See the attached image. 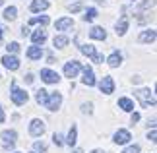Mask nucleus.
<instances>
[{"label": "nucleus", "instance_id": "f257e3e1", "mask_svg": "<svg viewBox=\"0 0 157 153\" xmlns=\"http://www.w3.org/2000/svg\"><path fill=\"white\" fill-rule=\"evenodd\" d=\"M136 97L140 99L142 107H155V97H153V93H151L147 87L138 89V91H136Z\"/></svg>", "mask_w": 157, "mask_h": 153}, {"label": "nucleus", "instance_id": "f03ea898", "mask_svg": "<svg viewBox=\"0 0 157 153\" xmlns=\"http://www.w3.org/2000/svg\"><path fill=\"white\" fill-rule=\"evenodd\" d=\"M10 99L14 101V105H23V103H27L29 95L25 93L23 89H20L16 83H12V91H10Z\"/></svg>", "mask_w": 157, "mask_h": 153}, {"label": "nucleus", "instance_id": "7ed1b4c3", "mask_svg": "<svg viewBox=\"0 0 157 153\" xmlns=\"http://www.w3.org/2000/svg\"><path fill=\"white\" fill-rule=\"evenodd\" d=\"M45 130H47V124H45L41 118H33L31 124H29V134H31V136H35V138L43 136Z\"/></svg>", "mask_w": 157, "mask_h": 153}, {"label": "nucleus", "instance_id": "20e7f679", "mask_svg": "<svg viewBox=\"0 0 157 153\" xmlns=\"http://www.w3.org/2000/svg\"><path fill=\"white\" fill-rule=\"evenodd\" d=\"M80 70H82V64L78 62V60H70V62L64 64V76L70 78V79H72V78H78Z\"/></svg>", "mask_w": 157, "mask_h": 153}, {"label": "nucleus", "instance_id": "39448f33", "mask_svg": "<svg viewBox=\"0 0 157 153\" xmlns=\"http://www.w3.org/2000/svg\"><path fill=\"white\" fill-rule=\"evenodd\" d=\"M80 51L86 54V56H89L93 60V62H99V64H103V56L101 54H97V51H95V47L91 45H80Z\"/></svg>", "mask_w": 157, "mask_h": 153}, {"label": "nucleus", "instance_id": "423d86ee", "mask_svg": "<svg viewBox=\"0 0 157 153\" xmlns=\"http://www.w3.org/2000/svg\"><path fill=\"white\" fill-rule=\"evenodd\" d=\"M60 105H62V93H51L47 103H45V107L49 109V111H58Z\"/></svg>", "mask_w": 157, "mask_h": 153}, {"label": "nucleus", "instance_id": "0eeeda50", "mask_svg": "<svg viewBox=\"0 0 157 153\" xmlns=\"http://www.w3.org/2000/svg\"><path fill=\"white\" fill-rule=\"evenodd\" d=\"M99 89H101V93L111 95L113 91H114V82H113V78H111V76H105V78L99 82Z\"/></svg>", "mask_w": 157, "mask_h": 153}, {"label": "nucleus", "instance_id": "6e6552de", "mask_svg": "<svg viewBox=\"0 0 157 153\" xmlns=\"http://www.w3.org/2000/svg\"><path fill=\"white\" fill-rule=\"evenodd\" d=\"M130 140H132V136H130V132H128V130H117V132H114V136H113V142H114V143H118V145L128 143Z\"/></svg>", "mask_w": 157, "mask_h": 153}, {"label": "nucleus", "instance_id": "1a4fd4ad", "mask_svg": "<svg viewBox=\"0 0 157 153\" xmlns=\"http://www.w3.org/2000/svg\"><path fill=\"white\" fill-rule=\"evenodd\" d=\"M41 79H43L45 83H58L60 82V76L56 74V72L45 68V70H41Z\"/></svg>", "mask_w": 157, "mask_h": 153}, {"label": "nucleus", "instance_id": "9d476101", "mask_svg": "<svg viewBox=\"0 0 157 153\" xmlns=\"http://www.w3.org/2000/svg\"><path fill=\"white\" fill-rule=\"evenodd\" d=\"M82 83L87 85V87H93L95 85V74L91 70V66H83V78H82Z\"/></svg>", "mask_w": 157, "mask_h": 153}, {"label": "nucleus", "instance_id": "9b49d317", "mask_svg": "<svg viewBox=\"0 0 157 153\" xmlns=\"http://www.w3.org/2000/svg\"><path fill=\"white\" fill-rule=\"evenodd\" d=\"M0 138H2V142H4V145L6 147H12V145L16 143V140H17V132L16 130H4L2 134H0Z\"/></svg>", "mask_w": 157, "mask_h": 153}, {"label": "nucleus", "instance_id": "f8f14e48", "mask_svg": "<svg viewBox=\"0 0 157 153\" xmlns=\"http://www.w3.org/2000/svg\"><path fill=\"white\" fill-rule=\"evenodd\" d=\"M2 64H4V68H8L12 72L20 68V60H17L14 54H6V56H2Z\"/></svg>", "mask_w": 157, "mask_h": 153}, {"label": "nucleus", "instance_id": "ddd939ff", "mask_svg": "<svg viewBox=\"0 0 157 153\" xmlns=\"http://www.w3.org/2000/svg\"><path fill=\"white\" fill-rule=\"evenodd\" d=\"M54 27H56L58 31H68V29L74 27V20H72V17H60V20H56Z\"/></svg>", "mask_w": 157, "mask_h": 153}, {"label": "nucleus", "instance_id": "4468645a", "mask_svg": "<svg viewBox=\"0 0 157 153\" xmlns=\"http://www.w3.org/2000/svg\"><path fill=\"white\" fill-rule=\"evenodd\" d=\"M120 62H122V54H120L118 51H114V52H111V54H109V58H107V64L111 66V68H118V66H120Z\"/></svg>", "mask_w": 157, "mask_h": 153}, {"label": "nucleus", "instance_id": "2eb2a0df", "mask_svg": "<svg viewBox=\"0 0 157 153\" xmlns=\"http://www.w3.org/2000/svg\"><path fill=\"white\" fill-rule=\"evenodd\" d=\"M41 56H43V48L39 45H33V47L27 48V58L29 60H41Z\"/></svg>", "mask_w": 157, "mask_h": 153}, {"label": "nucleus", "instance_id": "dca6fc26", "mask_svg": "<svg viewBox=\"0 0 157 153\" xmlns=\"http://www.w3.org/2000/svg\"><path fill=\"white\" fill-rule=\"evenodd\" d=\"M31 41H33V45H43V43L47 41V31H43V29L33 31L31 33Z\"/></svg>", "mask_w": 157, "mask_h": 153}, {"label": "nucleus", "instance_id": "f3484780", "mask_svg": "<svg viewBox=\"0 0 157 153\" xmlns=\"http://www.w3.org/2000/svg\"><path fill=\"white\" fill-rule=\"evenodd\" d=\"M138 41L140 43H153L155 41V29H146V31H142Z\"/></svg>", "mask_w": 157, "mask_h": 153}, {"label": "nucleus", "instance_id": "a211bd4d", "mask_svg": "<svg viewBox=\"0 0 157 153\" xmlns=\"http://www.w3.org/2000/svg\"><path fill=\"white\" fill-rule=\"evenodd\" d=\"M89 37L95 39V41H105L107 39V31L103 27H93L91 31H89Z\"/></svg>", "mask_w": 157, "mask_h": 153}, {"label": "nucleus", "instance_id": "6ab92c4d", "mask_svg": "<svg viewBox=\"0 0 157 153\" xmlns=\"http://www.w3.org/2000/svg\"><path fill=\"white\" fill-rule=\"evenodd\" d=\"M118 107L122 109V111H126V113H132V111H134V101L128 99V97H120V99H118Z\"/></svg>", "mask_w": 157, "mask_h": 153}, {"label": "nucleus", "instance_id": "aec40b11", "mask_svg": "<svg viewBox=\"0 0 157 153\" xmlns=\"http://www.w3.org/2000/svg\"><path fill=\"white\" fill-rule=\"evenodd\" d=\"M76 142H78V128H76V124H72L70 132H68V138H66L64 143H68L70 147H72V145H76Z\"/></svg>", "mask_w": 157, "mask_h": 153}, {"label": "nucleus", "instance_id": "412c9836", "mask_svg": "<svg viewBox=\"0 0 157 153\" xmlns=\"http://www.w3.org/2000/svg\"><path fill=\"white\" fill-rule=\"evenodd\" d=\"M49 8V0H33L31 2V12H43Z\"/></svg>", "mask_w": 157, "mask_h": 153}, {"label": "nucleus", "instance_id": "4be33fe9", "mask_svg": "<svg viewBox=\"0 0 157 153\" xmlns=\"http://www.w3.org/2000/svg\"><path fill=\"white\" fill-rule=\"evenodd\" d=\"M128 31V17H122L120 21H117V35H124Z\"/></svg>", "mask_w": 157, "mask_h": 153}, {"label": "nucleus", "instance_id": "5701e85b", "mask_svg": "<svg viewBox=\"0 0 157 153\" xmlns=\"http://www.w3.org/2000/svg\"><path fill=\"white\" fill-rule=\"evenodd\" d=\"M52 45L56 48H64L66 45H68V37H66V35H56V37L52 39Z\"/></svg>", "mask_w": 157, "mask_h": 153}, {"label": "nucleus", "instance_id": "b1692460", "mask_svg": "<svg viewBox=\"0 0 157 153\" xmlns=\"http://www.w3.org/2000/svg\"><path fill=\"white\" fill-rule=\"evenodd\" d=\"M16 17H17V10L14 8V6H10V8L4 10V20L6 21H14Z\"/></svg>", "mask_w": 157, "mask_h": 153}, {"label": "nucleus", "instance_id": "393cba45", "mask_svg": "<svg viewBox=\"0 0 157 153\" xmlns=\"http://www.w3.org/2000/svg\"><path fill=\"white\" fill-rule=\"evenodd\" d=\"M35 23H39V25H49V23H51V20H49V16L31 17V20H29V25H35Z\"/></svg>", "mask_w": 157, "mask_h": 153}, {"label": "nucleus", "instance_id": "a878e982", "mask_svg": "<svg viewBox=\"0 0 157 153\" xmlns=\"http://www.w3.org/2000/svg\"><path fill=\"white\" fill-rule=\"evenodd\" d=\"M35 99H37V103H41V105H45L47 99H49V91H45V89H39L37 93H35Z\"/></svg>", "mask_w": 157, "mask_h": 153}, {"label": "nucleus", "instance_id": "bb28decb", "mask_svg": "<svg viewBox=\"0 0 157 153\" xmlns=\"http://www.w3.org/2000/svg\"><path fill=\"white\" fill-rule=\"evenodd\" d=\"M95 17H97V10H95V8H87L86 16H83V21H93Z\"/></svg>", "mask_w": 157, "mask_h": 153}, {"label": "nucleus", "instance_id": "cd10ccee", "mask_svg": "<svg viewBox=\"0 0 157 153\" xmlns=\"http://www.w3.org/2000/svg\"><path fill=\"white\" fill-rule=\"evenodd\" d=\"M6 51H8V54H16L17 51H20V45H17L16 41L14 43H8V45H6Z\"/></svg>", "mask_w": 157, "mask_h": 153}, {"label": "nucleus", "instance_id": "c85d7f7f", "mask_svg": "<svg viewBox=\"0 0 157 153\" xmlns=\"http://www.w3.org/2000/svg\"><path fill=\"white\" fill-rule=\"evenodd\" d=\"M52 142H54V145H58V147H60V145H64V138H62V134H54V136H52Z\"/></svg>", "mask_w": 157, "mask_h": 153}, {"label": "nucleus", "instance_id": "c756f323", "mask_svg": "<svg viewBox=\"0 0 157 153\" xmlns=\"http://www.w3.org/2000/svg\"><path fill=\"white\" fill-rule=\"evenodd\" d=\"M33 149H35V151H41V153H43V151H47V145H45L43 142H35V143H33Z\"/></svg>", "mask_w": 157, "mask_h": 153}, {"label": "nucleus", "instance_id": "7c9ffc66", "mask_svg": "<svg viewBox=\"0 0 157 153\" xmlns=\"http://www.w3.org/2000/svg\"><path fill=\"white\" fill-rule=\"evenodd\" d=\"M122 153H140V145H130V147H126Z\"/></svg>", "mask_w": 157, "mask_h": 153}, {"label": "nucleus", "instance_id": "2f4dec72", "mask_svg": "<svg viewBox=\"0 0 157 153\" xmlns=\"http://www.w3.org/2000/svg\"><path fill=\"white\" fill-rule=\"evenodd\" d=\"M155 4V0H144V2H142V6H140V8L142 10H147V8H151V6Z\"/></svg>", "mask_w": 157, "mask_h": 153}, {"label": "nucleus", "instance_id": "473e14b6", "mask_svg": "<svg viewBox=\"0 0 157 153\" xmlns=\"http://www.w3.org/2000/svg\"><path fill=\"white\" fill-rule=\"evenodd\" d=\"M82 8H83V4L82 2H76L74 6H70V12H72V14H76V12H80Z\"/></svg>", "mask_w": 157, "mask_h": 153}, {"label": "nucleus", "instance_id": "72a5a7b5", "mask_svg": "<svg viewBox=\"0 0 157 153\" xmlns=\"http://www.w3.org/2000/svg\"><path fill=\"white\" fill-rule=\"evenodd\" d=\"M82 113H91V103H86V105H82Z\"/></svg>", "mask_w": 157, "mask_h": 153}, {"label": "nucleus", "instance_id": "f704fd0d", "mask_svg": "<svg viewBox=\"0 0 157 153\" xmlns=\"http://www.w3.org/2000/svg\"><path fill=\"white\" fill-rule=\"evenodd\" d=\"M155 138H157V132H155V130H151V132L147 134V140H151V142H157Z\"/></svg>", "mask_w": 157, "mask_h": 153}, {"label": "nucleus", "instance_id": "c9c22d12", "mask_svg": "<svg viewBox=\"0 0 157 153\" xmlns=\"http://www.w3.org/2000/svg\"><path fill=\"white\" fill-rule=\"evenodd\" d=\"M33 79H35L33 74H27V76H25V82H27V83H33Z\"/></svg>", "mask_w": 157, "mask_h": 153}, {"label": "nucleus", "instance_id": "e433bc0d", "mask_svg": "<svg viewBox=\"0 0 157 153\" xmlns=\"http://www.w3.org/2000/svg\"><path fill=\"white\" fill-rule=\"evenodd\" d=\"M4 118H6V114H4V109H2V105H0V122H4Z\"/></svg>", "mask_w": 157, "mask_h": 153}, {"label": "nucleus", "instance_id": "4c0bfd02", "mask_svg": "<svg viewBox=\"0 0 157 153\" xmlns=\"http://www.w3.org/2000/svg\"><path fill=\"white\" fill-rule=\"evenodd\" d=\"M138 120H140V114L134 113V114H132V124H134V122H138Z\"/></svg>", "mask_w": 157, "mask_h": 153}, {"label": "nucleus", "instance_id": "58836bf2", "mask_svg": "<svg viewBox=\"0 0 157 153\" xmlns=\"http://www.w3.org/2000/svg\"><path fill=\"white\" fill-rule=\"evenodd\" d=\"M21 35H23V37H25V35H29V27L23 25V27H21Z\"/></svg>", "mask_w": 157, "mask_h": 153}, {"label": "nucleus", "instance_id": "ea45409f", "mask_svg": "<svg viewBox=\"0 0 157 153\" xmlns=\"http://www.w3.org/2000/svg\"><path fill=\"white\" fill-rule=\"evenodd\" d=\"M72 153H82V151H80V149H74V151H72Z\"/></svg>", "mask_w": 157, "mask_h": 153}, {"label": "nucleus", "instance_id": "a19ab883", "mask_svg": "<svg viewBox=\"0 0 157 153\" xmlns=\"http://www.w3.org/2000/svg\"><path fill=\"white\" fill-rule=\"evenodd\" d=\"M91 153H101V151H99V149H93V151H91Z\"/></svg>", "mask_w": 157, "mask_h": 153}, {"label": "nucleus", "instance_id": "79ce46f5", "mask_svg": "<svg viewBox=\"0 0 157 153\" xmlns=\"http://www.w3.org/2000/svg\"><path fill=\"white\" fill-rule=\"evenodd\" d=\"M2 4H4V0H0V6H2Z\"/></svg>", "mask_w": 157, "mask_h": 153}, {"label": "nucleus", "instance_id": "37998d69", "mask_svg": "<svg viewBox=\"0 0 157 153\" xmlns=\"http://www.w3.org/2000/svg\"><path fill=\"white\" fill-rule=\"evenodd\" d=\"M0 37H2V29H0Z\"/></svg>", "mask_w": 157, "mask_h": 153}, {"label": "nucleus", "instance_id": "c03bdc74", "mask_svg": "<svg viewBox=\"0 0 157 153\" xmlns=\"http://www.w3.org/2000/svg\"><path fill=\"white\" fill-rule=\"evenodd\" d=\"M16 153H20V151H16Z\"/></svg>", "mask_w": 157, "mask_h": 153}, {"label": "nucleus", "instance_id": "a18cd8bd", "mask_svg": "<svg viewBox=\"0 0 157 153\" xmlns=\"http://www.w3.org/2000/svg\"><path fill=\"white\" fill-rule=\"evenodd\" d=\"M33 153H37V151H33Z\"/></svg>", "mask_w": 157, "mask_h": 153}]
</instances>
